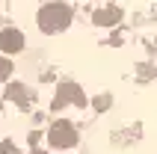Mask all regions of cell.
<instances>
[{"mask_svg": "<svg viewBox=\"0 0 157 154\" xmlns=\"http://www.w3.org/2000/svg\"><path fill=\"white\" fill-rule=\"evenodd\" d=\"M77 142V133L71 128V121H56L51 128V145L53 148H71Z\"/></svg>", "mask_w": 157, "mask_h": 154, "instance_id": "7a4b0ae2", "label": "cell"}, {"mask_svg": "<svg viewBox=\"0 0 157 154\" xmlns=\"http://www.w3.org/2000/svg\"><path fill=\"white\" fill-rule=\"evenodd\" d=\"M119 15H122L119 9H104V12H98V15H95V24H116Z\"/></svg>", "mask_w": 157, "mask_h": 154, "instance_id": "5b68a950", "label": "cell"}, {"mask_svg": "<svg viewBox=\"0 0 157 154\" xmlns=\"http://www.w3.org/2000/svg\"><path fill=\"white\" fill-rule=\"evenodd\" d=\"M39 27H42L44 33H59V30H65L71 21V9L65 6V3H48V6L39 12Z\"/></svg>", "mask_w": 157, "mask_h": 154, "instance_id": "6da1fadb", "label": "cell"}, {"mask_svg": "<svg viewBox=\"0 0 157 154\" xmlns=\"http://www.w3.org/2000/svg\"><path fill=\"white\" fill-rule=\"evenodd\" d=\"M110 101H113V98L101 95V98H98V104H95V110H107V107H110Z\"/></svg>", "mask_w": 157, "mask_h": 154, "instance_id": "9c48e42d", "label": "cell"}, {"mask_svg": "<svg viewBox=\"0 0 157 154\" xmlns=\"http://www.w3.org/2000/svg\"><path fill=\"white\" fill-rule=\"evenodd\" d=\"M77 104V107H83L86 104V98H83V92H80L74 83H65V86H59V92H56V107L59 104Z\"/></svg>", "mask_w": 157, "mask_h": 154, "instance_id": "277c9868", "label": "cell"}, {"mask_svg": "<svg viewBox=\"0 0 157 154\" xmlns=\"http://www.w3.org/2000/svg\"><path fill=\"white\" fill-rule=\"evenodd\" d=\"M0 154H18V148L12 142H0Z\"/></svg>", "mask_w": 157, "mask_h": 154, "instance_id": "ba28073f", "label": "cell"}, {"mask_svg": "<svg viewBox=\"0 0 157 154\" xmlns=\"http://www.w3.org/2000/svg\"><path fill=\"white\" fill-rule=\"evenodd\" d=\"M9 74H12V62H9V60H3V56H0V80H6Z\"/></svg>", "mask_w": 157, "mask_h": 154, "instance_id": "52a82bcc", "label": "cell"}, {"mask_svg": "<svg viewBox=\"0 0 157 154\" xmlns=\"http://www.w3.org/2000/svg\"><path fill=\"white\" fill-rule=\"evenodd\" d=\"M33 154H44V151H33Z\"/></svg>", "mask_w": 157, "mask_h": 154, "instance_id": "30bf717a", "label": "cell"}, {"mask_svg": "<svg viewBox=\"0 0 157 154\" xmlns=\"http://www.w3.org/2000/svg\"><path fill=\"white\" fill-rule=\"evenodd\" d=\"M24 98H27V89H24V86H12V89H9V101H18L21 107H27Z\"/></svg>", "mask_w": 157, "mask_h": 154, "instance_id": "8992f818", "label": "cell"}, {"mask_svg": "<svg viewBox=\"0 0 157 154\" xmlns=\"http://www.w3.org/2000/svg\"><path fill=\"white\" fill-rule=\"evenodd\" d=\"M21 48H24V36L18 30H3L0 33V51L3 53H18Z\"/></svg>", "mask_w": 157, "mask_h": 154, "instance_id": "3957f363", "label": "cell"}]
</instances>
